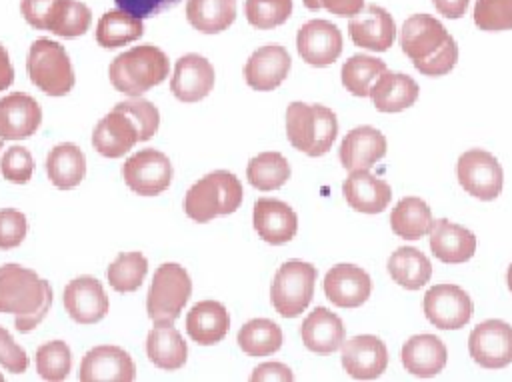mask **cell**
I'll return each instance as SVG.
<instances>
[{
  "mask_svg": "<svg viewBox=\"0 0 512 382\" xmlns=\"http://www.w3.org/2000/svg\"><path fill=\"white\" fill-rule=\"evenodd\" d=\"M300 336L310 352L326 356L342 348L346 330L340 316H336L332 310L324 306H318L304 318Z\"/></svg>",
  "mask_w": 512,
  "mask_h": 382,
  "instance_id": "29",
  "label": "cell"
},
{
  "mask_svg": "<svg viewBox=\"0 0 512 382\" xmlns=\"http://www.w3.org/2000/svg\"><path fill=\"white\" fill-rule=\"evenodd\" d=\"M144 34L142 18L124 10H110L102 14L96 26V42L106 50H114L138 40Z\"/></svg>",
  "mask_w": 512,
  "mask_h": 382,
  "instance_id": "37",
  "label": "cell"
},
{
  "mask_svg": "<svg viewBox=\"0 0 512 382\" xmlns=\"http://www.w3.org/2000/svg\"><path fill=\"white\" fill-rule=\"evenodd\" d=\"M248 184L262 192L284 186L290 178V164L280 152H260L246 166Z\"/></svg>",
  "mask_w": 512,
  "mask_h": 382,
  "instance_id": "38",
  "label": "cell"
},
{
  "mask_svg": "<svg viewBox=\"0 0 512 382\" xmlns=\"http://www.w3.org/2000/svg\"><path fill=\"white\" fill-rule=\"evenodd\" d=\"M186 18L202 34H218L236 20V0H188Z\"/></svg>",
  "mask_w": 512,
  "mask_h": 382,
  "instance_id": "36",
  "label": "cell"
},
{
  "mask_svg": "<svg viewBox=\"0 0 512 382\" xmlns=\"http://www.w3.org/2000/svg\"><path fill=\"white\" fill-rule=\"evenodd\" d=\"M292 66V58L284 46L266 44L252 52L244 64V80L252 90L268 92L278 88Z\"/></svg>",
  "mask_w": 512,
  "mask_h": 382,
  "instance_id": "19",
  "label": "cell"
},
{
  "mask_svg": "<svg viewBox=\"0 0 512 382\" xmlns=\"http://www.w3.org/2000/svg\"><path fill=\"white\" fill-rule=\"evenodd\" d=\"M472 18L484 32L512 30V0H476Z\"/></svg>",
  "mask_w": 512,
  "mask_h": 382,
  "instance_id": "44",
  "label": "cell"
},
{
  "mask_svg": "<svg viewBox=\"0 0 512 382\" xmlns=\"http://www.w3.org/2000/svg\"><path fill=\"white\" fill-rule=\"evenodd\" d=\"M122 176L132 192L140 196H156L170 186L172 164L164 152L144 148L124 162Z\"/></svg>",
  "mask_w": 512,
  "mask_h": 382,
  "instance_id": "12",
  "label": "cell"
},
{
  "mask_svg": "<svg viewBox=\"0 0 512 382\" xmlns=\"http://www.w3.org/2000/svg\"><path fill=\"white\" fill-rule=\"evenodd\" d=\"M52 288L34 270L20 264L0 266V312L14 314L18 332L34 330L50 312Z\"/></svg>",
  "mask_w": 512,
  "mask_h": 382,
  "instance_id": "3",
  "label": "cell"
},
{
  "mask_svg": "<svg viewBox=\"0 0 512 382\" xmlns=\"http://www.w3.org/2000/svg\"><path fill=\"white\" fill-rule=\"evenodd\" d=\"M20 12L32 28L62 38L86 34L92 22L90 8L80 0H20Z\"/></svg>",
  "mask_w": 512,
  "mask_h": 382,
  "instance_id": "8",
  "label": "cell"
},
{
  "mask_svg": "<svg viewBox=\"0 0 512 382\" xmlns=\"http://www.w3.org/2000/svg\"><path fill=\"white\" fill-rule=\"evenodd\" d=\"M242 182L228 170H214L194 182L184 196V212L190 220L206 224L216 216L232 214L242 204Z\"/></svg>",
  "mask_w": 512,
  "mask_h": 382,
  "instance_id": "6",
  "label": "cell"
},
{
  "mask_svg": "<svg viewBox=\"0 0 512 382\" xmlns=\"http://www.w3.org/2000/svg\"><path fill=\"white\" fill-rule=\"evenodd\" d=\"M146 354L156 368L180 370L188 358V346L172 324H156L146 338Z\"/></svg>",
  "mask_w": 512,
  "mask_h": 382,
  "instance_id": "32",
  "label": "cell"
},
{
  "mask_svg": "<svg viewBox=\"0 0 512 382\" xmlns=\"http://www.w3.org/2000/svg\"><path fill=\"white\" fill-rule=\"evenodd\" d=\"M238 346L248 356L274 354L282 346V330L268 318H254L238 330Z\"/></svg>",
  "mask_w": 512,
  "mask_h": 382,
  "instance_id": "40",
  "label": "cell"
},
{
  "mask_svg": "<svg viewBox=\"0 0 512 382\" xmlns=\"http://www.w3.org/2000/svg\"><path fill=\"white\" fill-rule=\"evenodd\" d=\"M46 174L60 190L76 188L86 176L84 152L74 142H62L48 152Z\"/></svg>",
  "mask_w": 512,
  "mask_h": 382,
  "instance_id": "33",
  "label": "cell"
},
{
  "mask_svg": "<svg viewBox=\"0 0 512 382\" xmlns=\"http://www.w3.org/2000/svg\"><path fill=\"white\" fill-rule=\"evenodd\" d=\"M36 370L42 380L60 382L72 370V352L64 340H50L36 350Z\"/></svg>",
  "mask_w": 512,
  "mask_h": 382,
  "instance_id": "42",
  "label": "cell"
},
{
  "mask_svg": "<svg viewBox=\"0 0 512 382\" xmlns=\"http://www.w3.org/2000/svg\"><path fill=\"white\" fill-rule=\"evenodd\" d=\"M136 366L120 346H94L80 362L82 382H132Z\"/></svg>",
  "mask_w": 512,
  "mask_h": 382,
  "instance_id": "18",
  "label": "cell"
},
{
  "mask_svg": "<svg viewBox=\"0 0 512 382\" xmlns=\"http://www.w3.org/2000/svg\"><path fill=\"white\" fill-rule=\"evenodd\" d=\"M458 184L478 200H494L504 186V172L498 158L486 150L472 148L460 154L456 162Z\"/></svg>",
  "mask_w": 512,
  "mask_h": 382,
  "instance_id": "11",
  "label": "cell"
},
{
  "mask_svg": "<svg viewBox=\"0 0 512 382\" xmlns=\"http://www.w3.org/2000/svg\"><path fill=\"white\" fill-rule=\"evenodd\" d=\"M308 10H328L336 16H354L364 8V0H302Z\"/></svg>",
  "mask_w": 512,
  "mask_h": 382,
  "instance_id": "49",
  "label": "cell"
},
{
  "mask_svg": "<svg viewBox=\"0 0 512 382\" xmlns=\"http://www.w3.org/2000/svg\"><path fill=\"white\" fill-rule=\"evenodd\" d=\"M34 160L24 146H10L0 158V174L14 184H26L32 178Z\"/></svg>",
  "mask_w": 512,
  "mask_h": 382,
  "instance_id": "45",
  "label": "cell"
},
{
  "mask_svg": "<svg viewBox=\"0 0 512 382\" xmlns=\"http://www.w3.org/2000/svg\"><path fill=\"white\" fill-rule=\"evenodd\" d=\"M506 284H508V290L512 292V264H510L508 270H506Z\"/></svg>",
  "mask_w": 512,
  "mask_h": 382,
  "instance_id": "53",
  "label": "cell"
},
{
  "mask_svg": "<svg viewBox=\"0 0 512 382\" xmlns=\"http://www.w3.org/2000/svg\"><path fill=\"white\" fill-rule=\"evenodd\" d=\"M250 380L252 382H262V380H268V382H290V380H294V374H292V370L286 364L264 362V364H260V366H256L252 370Z\"/></svg>",
  "mask_w": 512,
  "mask_h": 382,
  "instance_id": "50",
  "label": "cell"
},
{
  "mask_svg": "<svg viewBox=\"0 0 512 382\" xmlns=\"http://www.w3.org/2000/svg\"><path fill=\"white\" fill-rule=\"evenodd\" d=\"M386 138L380 130L372 126H358L350 130L340 144V162L352 170H370L386 154Z\"/></svg>",
  "mask_w": 512,
  "mask_h": 382,
  "instance_id": "27",
  "label": "cell"
},
{
  "mask_svg": "<svg viewBox=\"0 0 512 382\" xmlns=\"http://www.w3.org/2000/svg\"><path fill=\"white\" fill-rule=\"evenodd\" d=\"M168 70L170 62L164 50L152 44H142L118 54L110 62L108 78L118 92L136 98L162 84L168 76Z\"/></svg>",
  "mask_w": 512,
  "mask_h": 382,
  "instance_id": "4",
  "label": "cell"
},
{
  "mask_svg": "<svg viewBox=\"0 0 512 382\" xmlns=\"http://www.w3.org/2000/svg\"><path fill=\"white\" fill-rule=\"evenodd\" d=\"M192 294L188 272L176 264H160L152 276L146 296V312L154 324H174Z\"/></svg>",
  "mask_w": 512,
  "mask_h": 382,
  "instance_id": "9",
  "label": "cell"
},
{
  "mask_svg": "<svg viewBox=\"0 0 512 382\" xmlns=\"http://www.w3.org/2000/svg\"><path fill=\"white\" fill-rule=\"evenodd\" d=\"M400 360L406 372L418 378H432L444 370L448 362L446 344L434 334H418L404 342Z\"/></svg>",
  "mask_w": 512,
  "mask_h": 382,
  "instance_id": "26",
  "label": "cell"
},
{
  "mask_svg": "<svg viewBox=\"0 0 512 382\" xmlns=\"http://www.w3.org/2000/svg\"><path fill=\"white\" fill-rule=\"evenodd\" d=\"M430 250L432 256L444 264L468 262L476 252V236L446 218L434 220L430 230Z\"/></svg>",
  "mask_w": 512,
  "mask_h": 382,
  "instance_id": "28",
  "label": "cell"
},
{
  "mask_svg": "<svg viewBox=\"0 0 512 382\" xmlns=\"http://www.w3.org/2000/svg\"><path fill=\"white\" fill-rule=\"evenodd\" d=\"M432 210L418 196H404L390 212V226L402 240H420L432 230Z\"/></svg>",
  "mask_w": 512,
  "mask_h": 382,
  "instance_id": "35",
  "label": "cell"
},
{
  "mask_svg": "<svg viewBox=\"0 0 512 382\" xmlns=\"http://www.w3.org/2000/svg\"><path fill=\"white\" fill-rule=\"evenodd\" d=\"M472 360L488 370L512 364V326L502 320H484L468 336Z\"/></svg>",
  "mask_w": 512,
  "mask_h": 382,
  "instance_id": "13",
  "label": "cell"
},
{
  "mask_svg": "<svg viewBox=\"0 0 512 382\" xmlns=\"http://www.w3.org/2000/svg\"><path fill=\"white\" fill-rule=\"evenodd\" d=\"M418 94L420 88L408 74L390 70H386L370 90L372 104L378 112L384 114H394L410 108L418 100Z\"/></svg>",
  "mask_w": 512,
  "mask_h": 382,
  "instance_id": "31",
  "label": "cell"
},
{
  "mask_svg": "<svg viewBox=\"0 0 512 382\" xmlns=\"http://www.w3.org/2000/svg\"><path fill=\"white\" fill-rule=\"evenodd\" d=\"M388 274L406 290H420L432 276V264L426 254L414 246H400L388 258Z\"/></svg>",
  "mask_w": 512,
  "mask_h": 382,
  "instance_id": "34",
  "label": "cell"
},
{
  "mask_svg": "<svg viewBox=\"0 0 512 382\" xmlns=\"http://www.w3.org/2000/svg\"><path fill=\"white\" fill-rule=\"evenodd\" d=\"M348 206L362 214H380L392 200L388 182L374 176L370 170H352L342 184Z\"/></svg>",
  "mask_w": 512,
  "mask_h": 382,
  "instance_id": "25",
  "label": "cell"
},
{
  "mask_svg": "<svg viewBox=\"0 0 512 382\" xmlns=\"http://www.w3.org/2000/svg\"><path fill=\"white\" fill-rule=\"evenodd\" d=\"M116 6L138 18H152L176 8L182 0H114Z\"/></svg>",
  "mask_w": 512,
  "mask_h": 382,
  "instance_id": "48",
  "label": "cell"
},
{
  "mask_svg": "<svg viewBox=\"0 0 512 382\" xmlns=\"http://www.w3.org/2000/svg\"><path fill=\"white\" fill-rule=\"evenodd\" d=\"M42 122V108L30 94L12 92L0 98V138L24 140L30 138Z\"/></svg>",
  "mask_w": 512,
  "mask_h": 382,
  "instance_id": "24",
  "label": "cell"
},
{
  "mask_svg": "<svg viewBox=\"0 0 512 382\" xmlns=\"http://www.w3.org/2000/svg\"><path fill=\"white\" fill-rule=\"evenodd\" d=\"M424 314L440 330H458L472 318L470 296L456 284H436L424 294Z\"/></svg>",
  "mask_w": 512,
  "mask_h": 382,
  "instance_id": "14",
  "label": "cell"
},
{
  "mask_svg": "<svg viewBox=\"0 0 512 382\" xmlns=\"http://www.w3.org/2000/svg\"><path fill=\"white\" fill-rule=\"evenodd\" d=\"M228 330V310L216 300H200L186 314V332L194 342L202 346H212L220 342L228 334Z\"/></svg>",
  "mask_w": 512,
  "mask_h": 382,
  "instance_id": "30",
  "label": "cell"
},
{
  "mask_svg": "<svg viewBox=\"0 0 512 382\" xmlns=\"http://www.w3.org/2000/svg\"><path fill=\"white\" fill-rule=\"evenodd\" d=\"M148 272V260L142 252H122L108 266V284L116 292H134L142 286Z\"/></svg>",
  "mask_w": 512,
  "mask_h": 382,
  "instance_id": "41",
  "label": "cell"
},
{
  "mask_svg": "<svg viewBox=\"0 0 512 382\" xmlns=\"http://www.w3.org/2000/svg\"><path fill=\"white\" fill-rule=\"evenodd\" d=\"M2 146H4V140H2V138H0V150H2Z\"/></svg>",
  "mask_w": 512,
  "mask_h": 382,
  "instance_id": "54",
  "label": "cell"
},
{
  "mask_svg": "<svg viewBox=\"0 0 512 382\" xmlns=\"http://www.w3.org/2000/svg\"><path fill=\"white\" fill-rule=\"evenodd\" d=\"M386 70L388 68L380 58H374L368 54H354L344 62L340 78H342L344 88L350 94H354L358 98H366V96H370V90L376 84V80Z\"/></svg>",
  "mask_w": 512,
  "mask_h": 382,
  "instance_id": "39",
  "label": "cell"
},
{
  "mask_svg": "<svg viewBox=\"0 0 512 382\" xmlns=\"http://www.w3.org/2000/svg\"><path fill=\"white\" fill-rule=\"evenodd\" d=\"M214 80V66L204 56L190 52L174 64L170 90L180 102H198L212 92Z\"/></svg>",
  "mask_w": 512,
  "mask_h": 382,
  "instance_id": "21",
  "label": "cell"
},
{
  "mask_svg": "<svg viewBox=\"0 0 512 382\" xmlns=\"http://www.w3.org/2000/svg\"><path fill=\"white\" fill-rule=\"evenodd\" d=\"M64 308L78 324L100 322L108 314V296L92 276H78L64 288Z\"/></svg>",
  "mask_w": 512,
  "mask_h": 382,
  "instance_id": "22",
  "label": "cell"
},
{
  "mask_svg": "<svg viewBox=\"0 0 512 382\" xmlns=\"http://www.w3.org/2000/svg\"><path fill=\"white\" fill-rule=\"evenodd\" d=\"M2 380H4V376H2V374H0V382H2Z\"/></svg>",
  "mask_w": 512,
  "mask_h": 382,
  "instance_id": "55",
  "label": "cell"
},
{
  "mask_svg": "<svg viewBox=\"0 0 512 382\" xmlns=\"http://www.w3.org/2000/svg\"><path fill=\"white\" fill-rule=\"evenodd\" d=\"M400 48L424 76H444L458 62V44L430 14H412L400 30Z\"/></svg>",
  "mask_w": 512,
  "mask_h": 382,
  "instance_id": "2",
  "label": "cell"
},
{
  "mask_svg": "<svg viewBox=\"0 0 512 382\" xmlns=\"http://www.w3.org/2000/svg\"><path fill=\"white\" fill-rule=\"evenodd\" d=\"M432 2H434V8L444 18L458 20V18H462L466 14V8H468L470 0H432Z\"/></svg>",
  "mask_w": 512,
  "mask_h": 382,
  "instance_id": "51",
  "label": "cell"
},
{
  "mask_svg": "<svg viewBox=\"0 0 512 382\" xmlns=\"http://www.w3.org/2000/svg\"><path fill=\"white\" fill-rule=\"evenodd\" d=\"M316 268L310 262L288 260L284 262L272 280L270 302L274 310L284 318L300 316L314 296Z\"/></svg>",
  "mask_w": 512,
  "mask_h": 382,
  "instance_id": "10",
  "label": "cell"
},
{
  "mask_svg": "<svg viewBox=\"0 0 512 382\" xmlns=\"http://www.w3.org/2000/svg\"><path fill=\"white\" fill-rule=\"evenodd\" d=\"M246 20L258 30H270L284 24L292 14V0H246Z\"/></svg>",
  "mask_w": 512,
  "mask_h": 382,
  "instance_id": "43",
  "label": "cell"
},
{
  "mask_svg": "<svg viewBox=\"0 0 512 382\" xmlns=\"http://www.w3.org/2000/svg\"><path fill=\"white\" fill-rule=\"evenodd\" d=\"M342 368L356 380H374L388 366V350L378 336L362 334L342 342Z\"/></svg>",
  "mask_w": 512,
  "mask_h": 382,
  "instance_id": "17",
  "label": "cell"
},
{
  "mask_svg": "<svg viewBox=\"0 0 512 382\" xmlns=\"http://www.w3.org/2000/svg\"><path fill=\"white\" fill-rule=\"evenodd\" d=\"M30 82L48 96H66L74 88V68L64 46L50 38L32 42L26 58Z\"/></svg>",
  "mask_w": 512,
  "mask_h": 382,
  "instance_id": "7",
  "label": "cell"
},
{
  "mask_svg": "<svg viewBox=\"0 0 512 382\" xmlns=\"http://www.w3.org/2000/svg\"><path fill=\"white\" fill-rule=\"evenodd\" d=\"M348 34L354 46L374 52L388 50L396 40V22L388 10L376 4H364V8L350 16Z\"/></svg>",
  "mask_w": 512,
  "mask_h": 382,
  "instance_id": "16",
  "label": "cell"
},
{
  "mask_svg": "<svg viewBox=\"0 0 512 382\" xmlns=\"http://www.w3.org/2000/svg\"><path fill=\"white\" fill-rule=\"evenodd\" d=\"M372 292V280L366 270L354 264H336L324 276L326 298L340 308L362 306Z\"/></svg>",
  "mask_w": 512,
  "mask_h": 382,
  "instance_id": "20",
  "label": "cell"
},
{
  "mask_svg": "<svg viewBox=\"0 0 512 382\" xmlns=\"http://www.w3.org/2000/svg\"><path fill=\"white\" fill-rule=\"evenodd\" d=\"M14 82V68L8 56V50L0 44V92Z\"/></svg>",
  "mask_w": 512,
  "mask_h": 382,
  "instance_id": "52",
  "label": "cell"
},
{
  "mask_svg": "<svg viewBox=\"0 0 512 382\" xmlns=\"http://www.w3.org/2000/svg\"><path fill=\"white\" fill-rule=\"evenodd\" d=\"M28 232L26 216L20 210L4 208L0 210V250L16 248L24 242Z\"/></svg>",
  "mask_w": 512,
  "mask_h": 382,
  "instance_id": "46",
  "label": "cell"
},
{
  "mask_svg": "<svg viewBox=\"0 0 512 382\" xmlns=\"http://www.w3.org/2000/svg\"><path fill=\"white\" fill-rule=\"evenodd\" d=\"M296 48L306 64L316 68L330 66L342 54V34L328 20H308L296 34Z\"/></svg>",
  "mask_w": 512,
  "mask_h": 382,
  "instance_id": "15",
  "label": "cell"
},
{
  "mask_svg": "<svg viewBox=\"0 0 512 382\" xmlns=\"http://www.w3.org/2000/svg\"><path fill=\"white\" fill-rule=\"evenodd\" d=\"M252 222L256 234L272 246L290 242L298 232L296 212L278 198H258Z\"/></svg>",
  "mask_w": 512,
  "mask_h": 382,
  "instance_id": "23",
  "label": "cell"
},
{
  "mask_svg": "<svg viewBox=\"0 0 512 382\" xmlns=\"http://www.w3.org/2000/svg\"><path fill=\"white\" fill-rule=\"evenodd\" d=\"M0 366L14 374H20L28 368L26 352L14 342L10 332L2 326H0Z\"/></svg>",
  "mask_w": 512,
  "mask_h": 382,
  "instance_id": "47",
  "label": "cell"
},
{
  "mask_svg": "<svg viewBox=\"0 0 512 382\" xmlns=\"http://www.w3.org/2000/svg\"><path fill=\"white\" fill-rule=\"evenodd\" d=\"M338 134L336 114L322 104L290 102L286 108L288 142L306 156H324Z\"/></svg>",
  "mask_w": 512,
  "mask_h": 382,
  "instance_id": "5",
  "label": "cell"
},
{
  "mask_svg": "<svg viewBox=\"0 0 512 382\" xmlns=\"http://www.w3.org/2000/svg\"><path fill=\"white\" fill-rule=\"evenodd\" d=\"M160 126L158 108L140 96L118 102L92 130V146L104 158L124 156L136 142L150 140Z\"/></svg>",
  "mask_w": 512,
  "mask_h": 382,
  "instance_id": "1",
  "label": "cell"
}]
</instances>
